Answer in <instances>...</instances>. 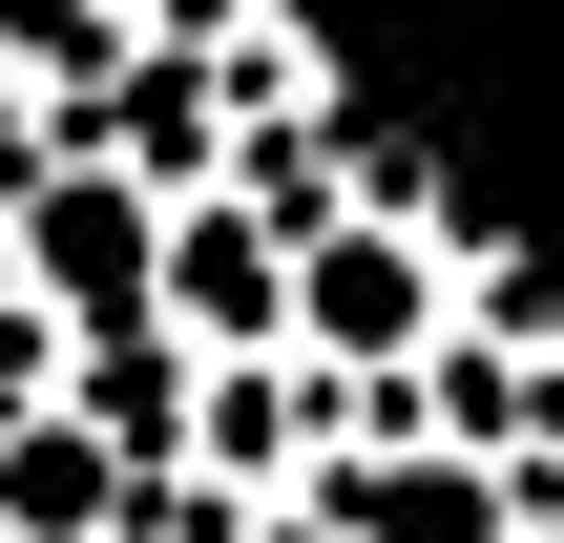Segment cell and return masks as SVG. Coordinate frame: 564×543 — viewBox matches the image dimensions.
Returning a JSON list of instances; mask_svg holds the SVG:
<instances>
[{
  "label": "cell",
  "instance_id": "1",
  "mask_svg": "<svg viewBox=\"0 0 564 543\" xmlns=\"http://www.w3.org/2000/svg\"><path fill=\"white\" fill-rule=\"evenodd\" d=\"M126 481H147V460H105L63 398L0 419V543H126Z\"/></svg>",
  "mask_w": 564,
  "mask_h": 543
},
{
  "label": "cell",
  "instance_id": "2",
  "mask_svg": "<svg viewBox=\"0 0 564 543\" xmlns=\"http://www.w3.org/2000/svg\"><path fill=\"white\" fill-rule=\"evenodd\" d=\"M126 42V0H0V84H84Z\"/></svg>",
  "mask_w": 564,
  "mask_h": 543
},
{
  "label": "cell",
  "instance_id": "3",
  "mask_svg": "<svg viewBox=\"0 0 564 543\" xmlns=\"http://www.w3.org/2000/svg\"><path fill=\"white\" fill-rule=\"evenodd\" d=\"M42 398H63V314H42V293H0V419H42Z\"/></svg>",
  "mask_w": 564,
  "mask_h": 543
}]
</instances>
